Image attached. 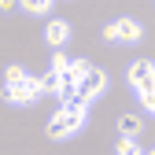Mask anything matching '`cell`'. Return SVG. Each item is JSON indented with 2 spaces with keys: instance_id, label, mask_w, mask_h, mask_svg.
<instances>
[{
  "instance_id": "cell-5",
  "label": "cell",
  "mask_w": 155,
  "mask_h": 155,
  "mask_svg": "<svg viewBox=\"0 0 155 155\" xmlns=\"http://www.w3.org/2000/svg\"><path fill=\"white\" fill-rule=\"evenodd\" d=\"M144 37L140 22L137 18H114V41H122V45H137Z\"/></svg>"
},
{
  "instance_id": "cell-14",
  "label": "cell",
  "mask_w": 155,
  "mask_h": 155,
  "mask_svg": "<svg viewBox=\"0 0 155 155\" xmlns=\"http://www.w3.org/2000/svg\"><path fill=\"white\" fill-rule=\"evenodd\" d=\"M151 114H155V111H151Z\"/></svg>"
},
{
  "instance_id": "cell-2",
  "label": "cell",
  "mask_w": 155,
  "mask_h": 155,
  "mask_svg": "<svg viewBox=\"0 0 155 155\" xmlns=\"http://www.w3.org/2000/svg\"><path fill=\"white\" fill-rule=\"evenodd\" d=\"M129 85H133V92H137L140 107L155 111V63H148V59L129 63Z\"/></svg>"
},
{
  "instance_id": "cell-6",
  "label": "cell",
  "mask_w": 155,
  "mask_h": 155,
  "mask_svg": "<svg viewBox=\"0 0 155 155\" xmlns=\"http://www.w3.org/2000/svg\"><path fill=\"white\" fill-rule=\"evenodd\" d=\"M45 41L52 48H63L70 41V22L67 18H48V26H45Z\"/></svg>"
},
{
  "instance_id": "cell-4",
  "label": "cell",
  "mask_w": 155,
  "mask_h": 155,
  "mask_svg": "<svg viewBox=\"0 0 155 155\" xmlns=\"http://www.w3.org/2000/svg\"><path fill=\"white\" fill-rule=\"evenodd\" d=\"M37 96H41V78H33V74H26L18 85H4V100H8V104H15V107L33 104Z\"/></svg>"
},
{
  "instance_id": "cell-13",
  "label": "cell",
  "mask_w": 155,
  "mask_h": 155,
  "mask_svg": "<svg viewBox=\"0 0 155 155\" xmlns=\"http://www.w3.org/2000/svg\"><path fill=\"white\" fill-rule=\"evenodd\" d=\"M148 155H155V151H148Z\"/></svg>"
},
{
  "instance_id": "cell-1",
  "label": "cell",
  "mask_w": 155,
  "mask_h": 155,
  "mask_svg": "<svg viewBox=\"0 0 155 155\" xmlns=\"http://www.w3.org/2000/svg\"><path fill=\"white\" fill-rule=\"evenodd\" d=\"M85 118H89V107L85 104H63L59 111L52 114V122H48V137L52 140H67V137H74L78 129L85 126Z\"/></svg>"
},
{
  "instance_id": "cell-10",
  "label": "cell",
  "mask_w": 155,
  "mask_h": 155,
  "mask_svg": "<svg viewBox=\"0 0 155 155\" xmlns=\"http://www.w3.org/2000/svg\"><path fill=\"white\" fill-rule=\"evenodd\" d=\"M22 78H26V70H22V67H15V63H11V67L4 70V85H18V81H22Z\"/></svg>"
},
{
  "instance_id": "cell-7",
  "label": "cell",
  "mask_w": 155,
  "mask_h": 155,
  "mask_svg": "<svg viewBox=\"0 0 155 155\" xmlns=\"http://www.w3.org/2000/svg\"><path fill=\"white\" fill-rule=\"evenodd\" d=\"M140 129H144L140 114H122V118H118V137H126V140H137Z\"/></svg>"
},
{
  "instance_id": "cell-9",
  "label": "cell",
  "mask_w": 155,
  "mask_h": 155,
  "mask_svg": "<svg viewBox=\"0 0 155 155\" xmlns=\"http://www.w3.org/2000/svg\"><path fill=\"white\" fill-rule=\"evenodd\" d=\"M114 155H144V151H140V144H137V140L118 137V144H114Z\"/></svg>"
},
{
  "instance_id": "cell-12",
  "label": "cell",
  "mask_w": 155,
  "mask_h": 155,
  "mask_svg": "<svg viewBox=\"0 0 155 155\" xmlns=\"http://www.w3.org/2000/svg\"><path fill=\"white\" fill-rule=\"evenodd\" d=\"M59 89V78L55 74H41V92H55Z\"/></svg>"
},
{
  "instance_id": "cell-3",
  "label": "cell",
  "mask_w": 155,
  "mask_h": 155,
  "mask_svg": "<svg viewBox=\"0 0 155 155\" xmlns=\"http://www.w3.org/2000/svg\"><path fill=\"white\" fill-rule=\"evenodd\" d=\"M104 92H107V74H104L100 67H89L85 78H81V81H78V89H74V100L89 107L96 96H104Z\"/></svg>"
},
{
  "instance_id": "cell-8",
  "label": "cell",
  "mask_w": 155,
  "mask_h": 155,
  "mask_svg": "<svg viewBox=\"0 0 155 155\" xmlns=\"http://www.w3.org/2000/svg\"><path fill=\"white\" fill-rule=\"evenodd\" d=\"M22 11H30V15H52V0H26Z\"/></svg>"
},
{
  "instance_id": "cell-11",
  "label": "cell",
  "mask_w": 155,
  "mask_h": 155,
  "mask_svg": "<svg viewBox=\"0 0 155 155\" xmlns=\"http://www.w3.org/2000/svg\"><path fill=\"white\" fill-rule=\"evenodd\" d=\"M67 67H70V59H67L63 52H55V55H52V70H48V74H55V78H59V74H63Z\"/></svg>"
}]
</instances>
